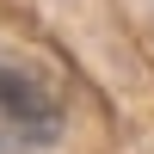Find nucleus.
Returning <instances> with one entry per match:
<instances>
[{
    "instance_id": "f257e3e1",
    "label": "nucleus",
    "mask_w": 154,
    "mask_h": 154,
    "mask_svg": "<svg viewBox=\"0 0 154 154\" xmlns=\"http://www.w3.org/2000/svg\"><path fill=\"white\" fill-rule=\"evenodd\" d=\"M0 136H6V148H25V154L56 148L62 136V111L43 93V80L6 68V62H0Z\"/></svg>"
}]
</instances>
